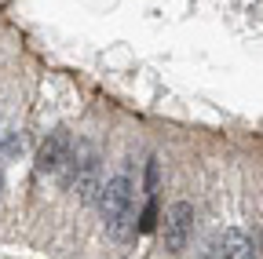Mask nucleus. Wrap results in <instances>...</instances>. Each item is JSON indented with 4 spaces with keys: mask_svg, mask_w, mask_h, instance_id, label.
Masks as SVG:
<instances>
[{
    "mask_svg": "<svg viewBox=\"0 0 263 259\" xmlns=\"http://www.w3.org/2000/svg\"><path fill=\"white\" fill-rule=\"evenodd\" d=\"M99 208H103L106 230L114 241H128L136 234V205H132V183L124 175H114L99 190Z\"/></svg>",
    "mask_w": 263,
    "mask_h": 259,
    "instance_id": "obj_1",
    "label": "nucleus"
},
{
    "mask_svg": "<svg viewBox=\"0 0 263 259\" xmlns=\"http://www.w3.org/2000/svg\"><path fill=\"white\" fill-rule=\"evenodd\" d=\"M161 234H164V248L168 252H183L190 234H194V205L190 201H176L168 212H164Z\"/></svg>",
    "mask_w": 263,
    "mask_h": 259,
    "instance_id": "obj_2",
    "label": "nucleus"
},
{
    "mask_svg": "<svg viewBox=\"0 0 263 259\" xmlns=\"http://www.w3.org/2000/svg\"><path fill=\"white\" fill-rule=\"evenodd\" d=\"M70 135L66 132H51L48 139H44V146H41V153H37V175H51V172H59L62 168V161H66V153H70Z\"/></svg>",
    "mask_w": 263,
    "mask_h": 259,
    "instance_id": "obj_3",
    "label": "nucleus"
},
{
    "mask_svg": "<svg viewBox=\"0 0 263 259\" xmlns=\"http://www.w3.org/2000/svg\"><path fill=\"white\" fill-rule=\"evenodd\" d=\"M223 259H256V248H252L249 234L227 230V234H223Z\"/></svg>",
    "mask_w": 263,
    "mask_h": 259,
    "instance_id": "obj_4",
    "label": "nucleus"
},
{
    "mask_svg": "<svg viewBox=\"0 0 263 259\" xmlns=\"http://www.w3.org/2000/svg\"><path fill=\"white\" fill-rule=\"evenodd\" d=\"M154 219H157V212H154V197H150V205H146V212H143V223H139V230H143V234L154 230Z\"/></svg>",
    "mask_w": 263,
    "mask_h": 259,
    "instance_id": "obj_5",
    "label": "nucleus"
},
{
    "mask_svg": "<svg viewBox=\"0 0 263 259\" xmlns=\"http://www.w3.org/2000/svg\"><path fill=\"white\" fill-rule=\"evenodd\" d=\"M0 190H4V175H0Z\"/></svg>",
    "mask_w": 263,
    "mask_h": 259,
    "instance_id": "obj_6",
    "label": "nucleus"
}]
</instances>
